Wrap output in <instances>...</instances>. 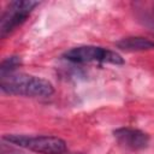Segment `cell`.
<instances>
[{"label": "cell", "mask_w": 154, "mask_h": 154, "mask_svg": "<svg viewBox=\"0 0 154 154\" xmlns=\"http://www.w3.org/2000/svg\"><path fill=\"white\" fill-rule=\"evenodd\" d=\"M0 88L10 95L26 97H46L54 93L53 84L41 77L26 73H10L0 76Z\"/></svg>", "instance_id": "1"}, {"label": "cell", "mask_w": 154, "mask_h": 154, "mask_svg": "<svg viewBox=\"0 0 154 154\" xmlns=\"http://www.w3.org/2000/svg\"><path fill=\"white\" fill-rule=\"evenodd\" d=\"M2 140L38 154H64L67 149L66 142L57 136H26L7 134L2 136Z\"/></svg>", "instance_id": "2"}, {"label": "cell", "mask_w": 154, "mask_h": 154, "mask_svg": "<svg viewBox=\"0 0 154 154\" xmlns=\"http://www.w3.org/2000/svg\"><path fill=\"white\" fill-rule=\"evenodd\" d=\"M66 60L73 64L89 63H107L113 65H123L124 59L117 52L97 47V46H78L69 49L63 55Z\"/></svg>", "instance_id": "3"}, {"label": "cell", "mask_w": 154, "mask_h": 154, "mask_svg": "<svg viewBox=\"0 0 154 154\" xmlns=\"http://www.w3.org/2000/svg\"><path fill=\"white\" fill-rule=\"evenodd\" d=\"M38 5V1L32 0H17L10 2L0 18V37H6L17 26L23 24L32 10Z\"/></svg>", "instance_id": "4"}, {"label": "cell", "mask_w": 154, "mask_h": 154, "mask_svg": "<svg viewBox=\"0 0 154 154\" xmlns=\"http://www.w3.org/2000/svg\"><path fill=\"white\" fill-rule=\"evenodd\" d=\"M114 137L118 143L130 150H140L148 146L149 136L148 134L132 128H120L113 131Z\"/></svg>", "instance_id": "5"}, {"label": "cell", "mask_w": 154, "mask_h": 154, "mask_svg": "<svg viewBox=\"0 0 154 154\" xmlns=\"http://www.w3.org/2000/svg\"><path fill=\"white\" fill-rule=\"evenodd\" d=\"M117 47L126 52L148 51L154 48V41L146 37H125L117 42Z\"/></svg>", "instance_id": "6"}, {"label": "cell", "mask_w": 154, "mask_h": 154, "mask_svg": "<svg viewBox=\"0 0 154 154\" xmlns=\"http://www.w3.org/2000/svg\"><path fill=\"white\" fill-rule=\"evenodd\" d=\"M22 65V60L19 57H8L5 60H2L1 65H0V76H5V75H10L13 73L17 67H19Z\"/></svg>", "instance_id": "7"}]
</instances>
